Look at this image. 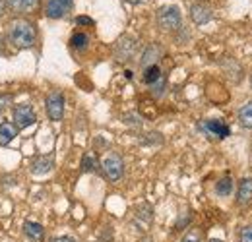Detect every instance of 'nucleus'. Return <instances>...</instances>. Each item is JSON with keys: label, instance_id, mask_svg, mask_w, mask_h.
Listing matches in <instances>:
<instances>
[{"label": "nucleus", "instance_id": "1", "mask_svg": "<svg viewBox=\"0 0 252 242\" xmlns=\"http://www.w3.org/2000/svg\"><path fill=\"white\" fill-rule=\"evenodd\" d=\"M8 39L16 49H30L37 39L35 26L28 20H14L8 28Z\"/></svg>", "mask_w": 252, "mask_h": 242}, {"label": "nucleus", "instance_id": "2", "mask_svg": "<svg viewBox=\"0 0 252 242\" xmlns=\"http://www.w3.org/2000/svg\"><path fill=\"white\" fill-rule=\"evenodd\" d=\"M101 169L111 182H119L125 175V161L119 153H107L101 161Z\"/></svg>", "mask_w": 252, "mask_h": 242}, {"label": "nucleus", "instance_id": "3", "mask_svg": "<svg viewBox=\"0 0 252 242\" xmlns=\"http://www.w3.org/2000/svg\"><path fill=\"white\" fill-rule=\"evenodd\" d=\"M158 24L163 31H177L183 24L181 10L177 6H163L158 12Z\"/></svg>", "mask_w": 252, "mask_h": 242}, {"label": "nucleus", "instance_id": "4", "mask_svg": "<svg viewBox=\"0 0 252 242\" xmlns=\"http://www.w3.org/2000/svg\"><path fill=\"white\" fill-rule=\"evenodd\" d=\"M136 49H138V41L130 35H125V37L119 39V43L115 47V57L121 62H128L130 59H134Z\"/></svg>", "mask_w": 252, "mask_h": 242}, {"label": "nucleus", "instance_id": "5", "mask_svg": "<svg viewBox=\"0 0 252 242\" xmlns=\"http://www.w3.org/2000/svg\"><path fill=\"white\" fill-rule=\"evenodd\" d=\"M45 107H47V115H49V119L51 121H61L64 115V97L61 91H53V93H49L47 95V103H45Z\"/></svg>", "mask_w": 252, "mask_h": 242}, {"label": "nucleus", "instance_id": "6", "mask_svg": "<svg viewBox=\"0 0 252 242\" xmlns=\"http://www.w3.org/2000/svg\"><path fill=\"white\" fill-rule=\"evenodd\" d=\"M35 121H37V117H35V111L32 109V105H18L14 109V124L20 130H26V128L33 126Z\"/></svg>", "mask_w": 252, "mask_h": 242}, {"label": "nucleus", "instance_id": "7", "mask_svg": "<svg viewBox=\"0 0 252 242\" xmlns=\"http://www.w3.org/2000/svg\"><path fill=\"white\" fill-rule=\"evenodd\" d=\"M202 132L210 138H218V140H223L231 134V128L225 124L223 121H204L200 124Z\"/></svg>", "mask_w": 252, "mask_h": 242}, {"label": "nucleus", "instance_id": "8", "mask_svg": "<svg viewBox=\"0 0 252 242\" xmlns=\"http://www.w3.org/2000/svg\"><path fill=\"white\" fill-rule=\"evenodd\" d=\"M70 8H72V0H49L47 6H45V12H47L49 18L59 20Z\"/></svg>", "mask_w": 252, "mask_h": 242}, {"label": "nucleus", "instance_id": "9", "mask_svg": "<svg viewBox=\"0 0 252 242\" xmlns=\"http://www.w3.org/2000/svg\"><path fill=\"white\" fill-rule=\"evenodd\" d=\"M53 167H55V157L53 155H39V157L33 159L32 173L33 175H47V173H51Z\"/></svg>", "mask_w": 252, "mask_h": 242}, {"label": "nucleus", "instance_id": "10", "mask_svg": "<svg viewBox=\"0 0 252 242\" xmlns=\"http://www.w3.org/2000/svg\"><path fill=\"white\" fill-rule=\"evenodd\" d=\"M190 16H192L194 24H198V26H204V24H208L214 18L212 10L208 6H204V4H194L192 10H190Z\"/></svg>", "mask_w": 252, "mask_h": 242}, {"label": "nucleus", "instance_id": "11", "mask_svg": "<svg viewBox=\"0 0 252 242\" xmlns=\"http://www.w3.org/2000/svg\"><path fill=\"white\" fill-rule=\"evenodd\" d=\"M252 202V179H243L239 182V192H237V204L239 206H249Z\"/></svg>", "mask_w": 252, "mask_h": 242}, {"label": "nucleus", "instance_id": "12", "mask_svg": "<svg viewBox=\"0 0 252 242\" xmlns=\"http://www.w3.org/2000/svg\"><path fill=\"white\" fill-rule=\"evenodd\" d=\"M16 136H18V126L14 122L0 124V146H8Z\"/></svg>", "mask_w": 252, "mask_h": 242}, {"label": "nucleus", "instance_id": "13", "mask_svg": "<svg viewBox=\"0 0 252 242\" xmlns=\"http://www.w3.org/2000/svg\"><path fill=\"white\" fill-rule=\"evenodd\" d=\"M24 233H26L28 239H32L35 242H41L45 239V229L39 223H33V221H26L24 223Z\"/></svg>", "mask_w": 252, "mask_h": 242}, {"label": "nucleus", "instance_id": "14", "mask_svg": "<svg viewBox=\"0 0 252 242\" xmlns=\"http://www.w3.org/2000/svg\"><path fill=\"white\" fill-rule=\"evenodd\" d=\"M6 4L18 14H28V12L37 8L39 0H6Z\"/></svg>", "mask_w": 252, "mask_h": 242}, {"label": "nucleus", "instance_id": "15", "mask_svg": "<svg viewBox=\"0 0 252 242\" xmlns=\"http://www.w3.org/2000/svg\"><path fill=\"white\" fill-rule=\"evenodd\" d=\"M161 57V49L158 45H152L146 49V53L142 55V68H148V66H156Z\"/></svg>", "mask_w": 252, "mask_h": 242}, {"label": "nucleus", "instance_id": "16", "mask_svg": "<svg viewBox=\"0 0 252 242\" xmlns=\"http://www.w3.org/2000/svg\"><path fill=\"white\" fill-rule=\"evenodd\" d=\"M161 78H165V76H163V72H161V68H159L158 64L144 68V82H146L150 88H152L154 84H158Z\"/></svg>", "mask_w": 252, "mask_h": 242}, {"label": "nucleus", "instance_id": "17", "mask_svg": "<svg viewBox=\"0 0 252 242\" xmlns=\"http://www.w3.org/2000/svg\"><path fill=\"white\" fill-rule=\"evenodd\" d=\"M239 122H241V126L252 130V101H247L239 109Z\"/></svg>", "mask_w": 252, "mask_h": 242}, {"label": "nucleus", "instance_id": "18", "mask_svg": "<svg viewBox=\"0 0 252 242\" xmlns=\"http://www.w3.org/2000/svg\"><path fill=\"white\" fill-rule=\"evenodd\" d=\"M231 192H233V179L231 177H223L216 184V194L221 196V198H227V196H231Z\"/></svg>", "mask_w": 252, "mask_h": 242}, {"label": "nucleus", "instance_id": "19", "mask_svg": "<svg viewBox=\"0 0 252 242\" xmlns=\"http://www.w3.org/2000/svg\"><path fill=\"white\" fill-rule=\"evenodd\" d=\"M72 47L76 49V51H84V49H88V43H90V37L86 35V33H74L72 35Z\"/></svg>", "mask_w": 252, "mask_h": 242}, {"label": "nucleus", "instance_id": "20", "mask_svg": "<svg viewBox=\"0 0 252 242\" xmlns=\"http://www.w3.org/2000/svg\"><path fill=\"white\" fill-rule=\"evenodd\" d=\"M82 169L86 173H95L97 171V159H95L94 153H86V157L82 161Z\"/></svg>", "mask_w": 252, "mask_h": 242}, {"label": "nucleus", "instance_id": "21", "mask_svg": "<svg viewBox=\"0 0 252 242\" xmlns=\"http://www.w3.org/2000/svg\"><path fill=\"white\" fill-rule=\"evenodd\" d=\"M200 239H202V233H200V231H189V233L183 237L181 242H200Z\"/></svg>", "mask_w": 252, "mask_h": 242}, {"label": "nucleus", "instance_id": "22", "mask_svg": "<svg viewBox=\"0 0 252 242\" xmlns=\"http://www.w3.org/2000/svg\"><path fill=\"white\" fill-rule=\"evenodd\" d=\"M239 239H241V242H252V227H245L241 231Z\"/></svg>", "mask_w": 252, "mask_h": 242}, {"label": "nucleus", "instance_id": "23", "mask_svg": "<svg viewBox=\"0 0 252 242\" xmlns=\"http://www.w3.org/2000/svg\"><path fill=\"white\" fill-rule=\"evenodd\" d=\"M8 103H10V95H0V113L6 109Z\"/></svg>", "mask_w": 252, "mask_h": 242}, {"label": "nucleus", "instance_id": "24", "mask_svg": "<svg viewBox=\"0 0 252 242\" xmlns=\"http://www.w3.org/2000/svg\"><path fill=\"white\" fill-rule=\"evenodd\" d=\"M76 22H78V24H88V26H94V22H92L90 18H84V16H80Z\"/></svg>", "mask_w": 252, "mask_h": 242}, {"label": "nucleus", "instance_id": "25", "mask_svg": "<svg viewBox=\"0 0 252 242\" xmlns=\"http://www.w3.org/2000/svg\"><path fill=\"white\" fill-rule=\"evenodd\" d=\"M53 242H76L74 239H70V237H59V239H55Z\"/></svg>", "mask_w": 252, "mask_h": 242}, {"label": "nucleus", "instance_id": "26", "mask_svg": "<svg viewBox=\"0 0 252 242\" xmlns=\"http://www.w3.org/2000/svg\"><path fill=\"white\" fill-rule=\"evenodd\" d=\"M6 12V0H0V16Z\"/></svg>", "mask_w": 252, "mask_h": 242}, {"label": "nucleus", "instance_id": "27", "mask_svg": "<svg viewBox=\"0 0 252 242\" xmlns=\"http://www.w3.org/2000/svg\"><path fill=\"white\" fill-rule=\"evenodd\" d=\"M130 4H144V2H148V0H128Z\"/></svg>", "mask_w": 252, "mask_h": 242}, {"label": "nucleus", "instance_id": "28", "mask_svg": "<svg viewBox=\"0 0 252 242\" xmlns=\"http://www.w3.org/2000/svg\"><path fill=\"white\" fill-rule=\"evenodd\" d=\"M210 242H223V241H218V239H214V241H210Z\"/></svg>", "mask_w": 252, "mask_h": 242}, {"label": "nucleus", "instance_id": "29", "mask_svg": "<svg viewBox=\"0 0 252 242\" xmlns=\"http://www.w3.org/2000/svg\"><path fill=\"white\" fill-rule=\"evenodd\" d=\"M251 82H252V78H251Z\"/></svg>", "mask_w": 252, "mask_h": 242}]
</instances>
